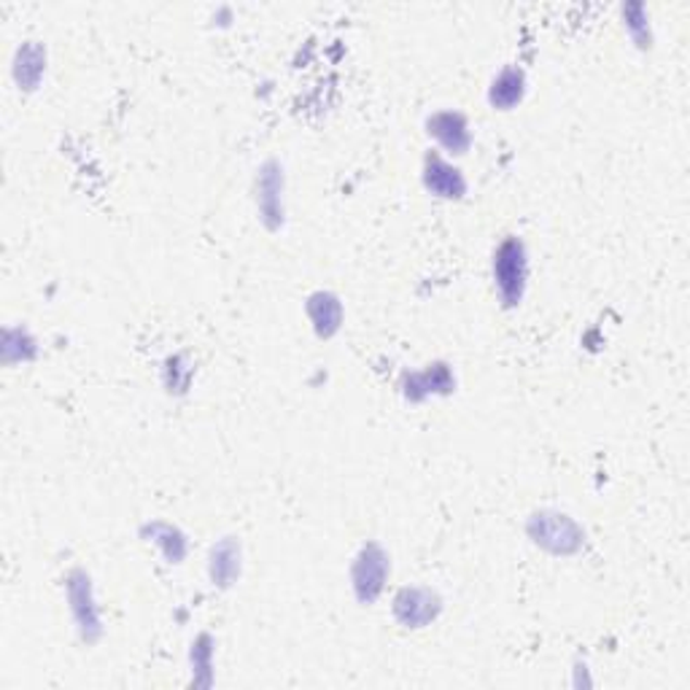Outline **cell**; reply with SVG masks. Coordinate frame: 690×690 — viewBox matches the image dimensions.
Returning <instances> with one entry per match:
<instances>
[{"mask_svg": "<svg viewBox=\"0 0 690 690\" xmlns=\"http://www.w3.org/2000/svg\"><path fill=\"white\" fill-rule=\"evenodd\" d=\"M36 340L27 333L25 327H9L3 333V362L16 364V362H30L36 359Z\"/></svg>", "mask_w": 690, "mask_h": 690, "instance_id": "obj_15", "label": "cell"}, {"mask_svg": "<svg viewBox=\"0 0 690 690\" xmlns=\"http://www.w3.org/2000/svg\"><path fill=\"white\" fill-rule=\"evenodd\" d=\"M526 98V73L518 65H504L488 89V103L497 111H510Z\"/></svg>", "mask_w": 690, "mask_h": 690, "instance_id": "obj_12", "label": "cell"}, {"mask_svg": "<svg viewBox=\"0 0 690 690\" xmlns=\"http://www.w3.org/2000/svg\"><path fill=\"white\" fill-rule=\"evenodd\" d=\"M208 575L216 588H229L240 577V542L235 537H224L211 548L208 555Z\"/></svg>", "mask_w": 690, "mask_h": 690, "instance_id": "obj_11", "label": "cell"}, {"mask_svg": "<svg viewBox=\"0 0 690 690\" xmlns=\"http://www.w3.org/2000/svg\"><path fill=\"white\" fill-rule=\"evenodd\" d=\"M426 133L451 154H467L473 146V130L462 111H437L426 120Z\"/></svg>", "mask_w": 690, "mask_h": 690, "instance_id": "obj_8", "label": "cell"}, {"mask_svg": "<svg viewBox=\"0 0 690 690\" xmlns=\"http://www.w3.org/2000/svg\"><path fill=\"white\" fill-rule=\"evenodd\" d=\"M305 313L318 338L324 340L335 338L340 333V327H343V302L333 291H316V294L308 297Z\"/></svg>", "mask_w": 690, "mask_h": 690, "instance_id": "obj_10", "label": "cell"}, {"mask_svg": "<svg viewBox=\"0 0 690 690\" xmlns=\"http://www.w3.org/2000/svg\"><path fill=\"white\" fill-rule=\"evenodd\" d=\"M526 535L542 551L553 555H575L586 548V529L559 510H540L526 520Z\"/></svg>", "mask_w": 690, "mask_h": 690, "instance_id": "obj_1", "label": "cell"}, {"mask_svg": "<svg viewBox=\"0 0 690 690\" xmlns=\"http://www.w3.org/2000/svg\"><path fill=\"white\" fill-rule=\"evenodd\" d=\"M623 20H626L628 33H631L633 43L639 49H650L653 43V33H650V14L642 3H631L623 9Z\"/></svg>", "mask_w": 690, "mask_h": 690, "instance_id": "obj_17", "label": "cell"}, {"mask_svg": "<svg viewBox=\"0 0 690 690\" xmlns=\"http://www.w3.org/2000/svg\"><path fill=\"white\" fill-rule=\"evenodd\" d=\"M391 610H394V618L400 626L424 628L440 618L442 599L440 593L431 591V588L411 586V588H402V591L397 593Z\"/></svg>", "mask_w": 690, "mask_h": 690, "instance_id": "obj_5", "label": "cell"}, {"mask_svg": "<svg viewBox=\"0 0 690 690\" xmlns=\"http://www.w3.org/2000/svg\"><path fill=\"white\" fill-rule=\"evenodd\" d=\"M424 187L435 198L442 200H462L467 195V178L456 165L440 156L437 151H429L424 160Z\"/></svg>", "mask_w": 690, "mask_h": 690, "instance_id": "obj_7", "label": "cell"}, {"mask_svg": "<svg viewBox=\"0 0 690 690\" xmlns=\"http://www.w3.org/2000/svg\"><path fill=\"white\" fill-rule=\"evenodd\" d=\"M43 73H47V49L38 41H25L16 49L14 58V81L20 84V89L33 92L41 84Z\"/></svg>", "mask_w": 690, "mask_h": 690, "instance_id": "obj_13", "label": "cell"}, {"mask_svg": "<svg viewBox=\"0 0 690 690\" xmlns=\"http://www.w3.org/2000/svg\"><path fill=\"white\" fill-rule=\"evenodd\" d=\"M493 284L504 308L520 305L529 284V254L520 238H504L493 251Z\"/></svg>", "mask_w": 690, "mask_h": 690, "instance_id": "obj_2", "label": "cell"}, {"mask_svg": "<svg viewBox=\"0 0 690 690\" xmlns=\"http://www.w3.org/2000/svg\"><path fill=\"white\" fill-rule=\"evenodd\" d=\"M402 389H405V397L411 402H424V400H429V397L451 394V391L456 389V378H453V373L448 364L435 362V364H429L426 369H421V373L407 375L405 384H402Z\"/></svg>", "mask_w": 690, "mask_h": 690, "instance_id": "obj_9", "label": "cell"}, {"mask_svg": "<svg viewBox=\"0 0 690 690\" xmlns=\"http://www.w3.org/2000/svg\"><path fill=\"white\" fill-rule=\"evenodd\" d=\"M192 675H195V686L200 688H211L213 682V639L208 633H200L192 642Z\"/></svg>", "mask_w": 690, "mask_h": 690, "instance_id": "obj_16", "label": "cell"}, {"mask_svg": "<svg viewBox=\"0 0 690 690\" xmlns=\"http://www.w3.org/2000/svg\"><path fill=\"white\" fill-rule=\"evenodd\" d=\"M256 208L267 229H280L284 224V167L267 160L256 176Z\"/></svg>", "mask_w": 690, "mask_h": 690, "instance_id": "obj_6", "label": "cell"}, {"mask_svg": "<svg viewBox=\"0 0 690 690\" xmlns=\"http://www.w3.org/2000/svg\"><path fill=\"white\" fill-rule=\"evenodd\" d=\"M391 559L378 542H367L362 551L356 553L351 566V586L356 593L359 604H375L384 593L386 580H389Z\"/></svg>", "mask_w": 690, "mask_h": 690, "instance_id": "obj_3", "label": "cell"}, {"mask_svg": "<svg viewBox=\"0 0 690 690\" xmlns=\"http://www.w3.org/2000/svg\"><path fill=\"white\" fill-rule=\"evenodd\" d=\"M65 591H68L71 613L81 639L87 644L98 642V639L103 637V618H100L98 602H95L92 577L84 569H73L68 580H65Z\"/></svg>", "mask_w": 690, "mask_h": 690, "instance_id": "obj_4", "label": "cell"}, {"mask_svg": "<svg viewBox=\"0 0 690 690\" xmlns=\"http://www.w3.org/2000/svg\"><path fill=\"white\" fill-rule=\"evenodd\" d=\"M140 535L146 537V542H154L171 564H181L184 555H187V537H184L173 524L154 520V524H146L143 529H140Z\"/></svg>", "mask_w": 690, "mask_h": 690, "instance_id": "obj_14", "label": "cell"}]
</instances>
